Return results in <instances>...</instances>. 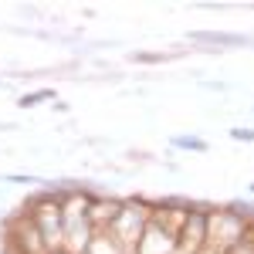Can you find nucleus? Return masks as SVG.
<instances>
[{"instance_id": "nucleus-1", "label": "nucleus", "mask_w": 254, "mask_h": 254, "mask_svg": "<svg viewBox=\"0 0 254 254\" xmlns=\"http://www.w3.org/2000/svg\"><path fill=\"white\" fill-rule=\"evenodd\" d=\"M61 220H64V251L85 254L88 241L95 237L92 224H88V196L71 193L68 200H61Z\"/></svg>"}, {"instance_id": "nucleus-2", "label": "nucleus", "mask_w": 254, "mask_h": 254, "mask_svg": "<svg viewBox=\"0 0 254 254\" xmlns=\"http://www.w3.org/2000/svg\"><path fill=\"white\" fill-rule=\"evenodd\" d=\"M149 217H153V210H149L146 203L129 200V203H122L119 217L112 220L109 237H112L126 254H136V244H139V237H142V231H146V224H149Z\"/></svg>"}, {"instance_id": "nucleus-3", "label": "nucleus", "mask_w": 254, "mask_h": 254, "mask_svg": "<svg viewBox=\"0 0 254 254\" xmlns=\"http://www.w3.org/2000/svg\"><path fill=\"white\" fill-rule=\"evenodd\" d=\"M248 220L237 210H207V248L227 254L234 244L244 241Z\"/></svg>"}, {"instance_id": "nucleus-4", "label": "nucleus", "mask_w": 254, "mask_h": 254, "mask_svg": "<svg viewBox=\"0 0 254 254\" xmlns=\"http://www.w3.org/2000/svg\"><path fill=\"white\" fill-rule=\"evenodd\" d=\"M27 214L38 224L41 241H44L48 251L64 248V220H61V200L58 196H41V200H34V207Z\"/></svg>"}, {"instance_id": "nucleus-5", "label": "nucleus", "mask_w": 254, "mask_h": 254, "mask_svg": "<svg viewBox=\"0 0 254 254\" xmlns=\"http://www.w3.org/2000/svg\"><path fill=\"white\" fill-rule=\"evenodd\" d=\"M176 248L187 254H196L207 248V210H187V220L176 234Z\"/></svg>"}, {"instance_id": "nucleus-6", "label": "nucleus", "mask_w": 254, "mask_h": 254, "mask_svg": "<svg viewBox=\"0 0 254 254\" xmlns=\"http://www.w3.org/2000/svg\"><path fill=\"white\" fill-rule=\"evenodd\" d=\"M136 254H176V234H170L156 217H149V224L136 244Z\"/></svg>"}, {"instance_id": "nucleus-7", "label": "nucleus", "mask_w": 254, "mask_h": 254, "mask_svg": "<svg viewBox=\"0 0 254 254\" xmlns=\"http://www.w3.org/2000/svg\"><path fill=\"white\" fill-rule=\"evenodd\" d=\"M10 241H14L24 254H48L44 241H41V231H38V224L31 220V214L17 217V220L10 224Z\"/></svg>"}, {"instance_id": "nucleus-8", "label": "nucleus", "mask_w": 254, "mask_h": 254, "mask_svg": "<svg viewBox=\"0 0 254 254\" xmlns=\"http://www.w3.org/2000/svg\"><path fill=\"white\" fill-rule=\"evenodd\" d=\"M119 210H122L119 200H88V224H92V231L95 234H109V227L119 217Z\"/></svg>"}, {"instance_id": "nucleus-9", "label": "nucleus", "mask_w": 254, "mask_h": 254, "mask_svg": "<svg viewBox=\"0 0 254 254\" xmlns=\"http://www.w3.org/2000/svg\"><path fill=\"white\" fill-rule=\"evenodd\" d=\"M85 254H126V251H122V248H119V244H116L109 234H95L92 241H88Z\"/></svg>"}, {"instance_id": "nucleus-10", "label": "nucleus", "mask_w": 254, "mask_h": 254, "mask_svg": "<svg viewBox=\"0 0 254 254\" xmlns=\"http://www.w3.org/2000/svg\"><path fill=\"white\" fill-rule=\"evenodd\" d=\"M44 98H51V92H38V95H24V102H20V105H38V102H44Z\"/></svg>"}, {"instance_id": "nucleus-11", "label": "nucleus", "mask_w": 254, "mask_h": 254, "mask_svg": "<svg viewBox=\"0 0 254 254\" xmlns=\"http://www.w3.org/2000/svg\"><path fill=\"white\" fill-rule=\"evenodd\" d=\"M196 254H220V251H214V248H203V251H196Z\"/></svg>"}, {"instance_id": "nucleus-12", "label": "nucleus", "mask_w": 254, "mask_h": 254, "mask_svg": "<svg viewBox=\"0 0 254 254\" xmlns=\"http://www.w3.org/2000/svg\"><path fill=\"white\" fill-rule=\"evenodd\" d=\"M48 254H68V251H64V248H58V251H48Z\"/></svg>"}, {"instance_id": "nucleus-13", "label": "nucleus", "mask_w": 254, "mask_h": 254, "mask_svg": "<svg viewBox=\"0 0 254 254\" xmlns=\"http://www.w3.org/2000/svg\"><path fill=\"white\" fill-rule=\"evenodd\" d=\"M176 254H187V251H180V248H176Z\"/></svg>"}]
</instances>
